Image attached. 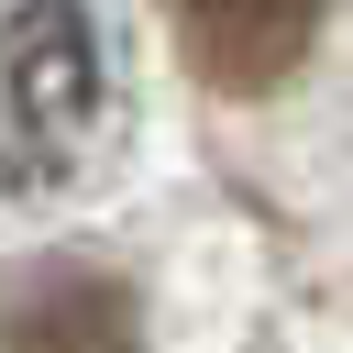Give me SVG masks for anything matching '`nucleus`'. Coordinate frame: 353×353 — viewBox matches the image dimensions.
<instances>
[{"label": "nucleus", "instance_id": "nucleus-1", "mask_svg": "<svg viewBox=\"0 0 353 353\" xmlns=\"http://www.w3.org/2000/svg\"><path fill=\"white\" fill-rule=\"evenodd\" d=\"M110 143V55L88 0H0V210L66 199Z\"/></svg>", "mask_w": 353, "mask_h": 353}, {"label": "nucleus", "instance_id": "nucleus-2", "mask_svg": "<svg viewBox=\"0 0 353 353\" xmlns=\"http://www.w3.org/2000/svg\"><path fill=\"white\" fill-rule=\"evenodd\" d=\"M320 11H331V0H165V33H176V55H188L210 88L265 99V88H287L298 55L320 44Z\"/></svg>", "mask_w": 353, "mask_h": 353}, {"label": "nucleus", "instance_id": "nucleus-3", "mask_svg": "<svg viewBox=\"0 0 353 353\" xmlns=\"http://www.w3.org/2000/svg\"><path fill=\"white\" fill-rule=\"evenodd\" d=\"M0 353H132V287L99 265H33L0 298Z\"/></svg>", "mask_w": 353, "mask_h": 353}]
</instances>
